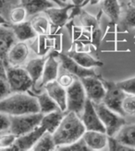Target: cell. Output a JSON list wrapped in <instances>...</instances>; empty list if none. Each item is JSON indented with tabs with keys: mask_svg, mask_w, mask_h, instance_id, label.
<instances>
[{
	"mask_svg": "<svg viewBox=\"0 0 135 151\" xmlns=\"http://www.w3.org/2000/svg\"><path fill=\"white\" fill-rule=\"evenodd\" d=\"M86 131L80 116L73 111H66L65 115L53 133L57 147L69 145L81 139Z\"/></svg>",
	"mask_w": 135,
	"mask_h": 151,
	"instance_id": "1",
	"label": "cell"
},
{
	"mask_svg": "<svg viewBox=\"0 0 135 151\" xmlns=\"http://www.w3.org/2000/svg\"><path fill=\"white\" fill-rule=\"evenodd\" d=\"M0 112L7 115H22L40 112L36 97L26 92H12L0 101Z\"/></svg>",
	"mask_w": 135,
	"mask_h": 151,
	"instance_id": "2",
	"label": "cell"
},
{
	"mask_svg": "<svg viewBox=\"0 0 135 151\" xmlns=\"http://www.w3.org/2000/svg\"><path fill=\"white\" fill-rule=\"evenodd\" d=\"M94 108L98 113L99 118L106 128V133L108 137H115L119 129L126 124L124 116L119 113L110 110L106 106L102 101L101 102H93Z\"/></svg>",
	"mask_w": 135,
	"mask_h": 151,
	"instance_id": "3",
	"label": "cell"
},
{
	"mask_svg": "<svg viewBox=\"0 0 135 151\" xmlns=\"http://www.w3.org/2000/svg\"><path fill=\"white\" fill-rule=\"evenodd\" d=\"M7 82L12 92H27L33 85V81L25 68L20 65L7 67Z\"/></svg>",
	"mask_w": 135,
	"mask_h": 151,
	"instance_id": "4",
	"label": "cell"
},
{
	"mask_svg": "<svg viewBox=\"0 0 135 151\" xmlns=\"http://www.w3.org/2000/svg\"><path fill=\"white\" fill-rule=\"evenodd\" d=\"M43 116L44 114L42 112L27 113L22 115H9L10 125L9 131L17 137L27 134L40 125Z\"/></svg>",
	"mask_w": 135,
	"mask_h": 151,
	"instance_id": "5",
	"label": "cell"
},
{
	"mask_svg": "<svg viewBox=\"0 0 135 151\" xmlns=\"http://www.w3.org/2000/svg\"><path fill=\"white\" fill-rule=\"evenodd\" d=\"M102 80L105 87H106V94H105L102 102L110 110L119 113L122 116H125V113L122 109V103L127 93L118 87L117 82L104 79Z\"/></svg>",
	"mask_w": 135,
	"mask_h": 151,
	"instance_id": "6",
	"label": "cell"
},
{
	"mask_svg": "<svg viewBox=\"0 0 135 151\" xmlns=\"http://www.w3.org/2000/svg\"><path fill=\"white\" fill-rule=\"evenodd\" d=\"M67 111H73L80 115L87 101L85 89L81 80L75 79L67 88Z\"/></svg>",
	"mask_w": 135,
	"mask_h": 151,
	"instance_id": "7",
	"label": "cell"
},
{
	"mask_svg": "<svg viewBox=\"0 0 135 151\" xmlns=\"http://www.w3.org/2000/svg\"><path fill=\"white\" fill-rule=\"evenodd\" d=\"M80 80L85 89L87 99L93 102H101L103 101L106 94V87L100 77H85L80 78Z\"/></svg>",
	"mask_w": 135,
	"mask_h": 151,
	"instance_id": "8",
	"label": "cell"
},
{
	"mask_svg": "<svg viewBox=\"0 0 135 151\" xmlns=\"http://www.w3.org/2000/svg\"><path fill=\"white\" fill-rule=\"evenodd\" d=\"M46 132V130L42 125L37 126L35 129L20 135L15 140L14 144L9 147L7 151H25V150H32L36 142L42 137V135Z\"/></svg>",
	"mask_w": 135,
	"mask_h": 151,
	"instance_id": "9",
	"label": "cell"
},
{
	"mask_svg": "<svg viewBox=\"0 0 135 151\" xmlns=\"http://www.w3.org/2000/svg\"><path fill=\"white\" fill-rule=\"evenodd\" d=\"M81 122L83 124L85 129L88 131H100L106 133V128H105L102 121L99 118L98 113H97L94 105L92 101L87 99L84 109L81 112Z\"/></svg>",
	"mask_w": 135,
	"mask_h": 151,
	"instance_id": "10",
	"label": "cell"
},
{
	"mask_svg": "<svg viewBox=\"0 0 135 151\" xmlns=\"http://www.w3.org/2000/svg\"><path fill=\"white\" fill-rule=\"evenodd\" d=\"M57 56L58 57V61L61 63V66L64 68V70L70 72L75 77L81 78L85 77L97 76L93 68H86V67L81 66L68 55L57 54Z\"/></svg>",
	"mask_w": 135,
	"mask_h": 151,
	"instance_id": "11",
	"label": "cell"
},
{
	"mask_svg": "<svg viewBox=\"0 0 135 151\" xmlns=\"http://www.w3.org/2000/svg\"><path fill=\"white\" fill-rule=\"evenodd\" d=\"M46 91L53 99L59 109L63 111H67V89L58 83V81L53 80L46 83L44 86Z\"/></svg>",
	"mask_w": 135,
	"mask_h": 151,
	"instance_id": "12",
	"label": "cell"
},
{
	"mask_svg": "<svg viewBox=\"0 0 135 151\" xmlns=\"http://www.w3.org/2000/svg\"><path fill=\"white\" fill-rule=\"evenodd\" d=\"M30 54V49L25 42H15L7 55L6 60L11 65H20L25 62Z\"/></svg>",
	"mask_w": 135,
	"mask_h": 151,
	"instance_id": "13",
	"label": "cell"
},
{
	"mask_svg": "<svg viewBox=\"0 0 135 151\" xmlns=\"http://www.w3.org/2000/svg\"><path fill=\"white\" fill-rule=\"evenodd\" d=\"M82 138L91 150H102L106 148L108 144V135L107 133L100 131L86 130Z\"/></svg>",
	"mask_w": 135,
	"mask_h": 151,
	"instance_id": "14",
	"label": "cell"
},
{
	"mask_svg": "<svg viewBox=\"0 0 135 151\" xmlns=\"http://www.w3.org/2000/svg\"><path fill=\"white\" fill-rule=\"evenodd\" d=\"M16 42V36L10 24L0 25V58L6 60L7 55Z\"/></svg>",
	"mask_w": 135,
	"mask_h": 151,
	"instance_id": "15",
	"label": "cell"
},
{
	"mask_svg": "<svg viewBox=\"0 0 135 151\" xmlns=\"http://www.w3.org/2000/svg\"><path fill=\"white\" fill-rule=\"evenodd\" d=\"M20 5L27 10L28 16L44 12L48 9L57 6L51 0H20Z\"/></svg>",
	"mask_w": 135,
	"mask_h": 151,
	"instance_id": "16",
	"label": "cell"
},
{
	"mask_svg": "<svg viewBox=\"0 0 135 151\" xmlns=\"http://www.w3.org/2000/svg\"><path fill=\"white\" fill-rule=\"evenodd\" d=\"M72 7L70 5H66L65 6H54L48 9L47 10L44 11L49 18L50 21L57 27H61L63 26L66 21L69 18V11Z\"/></svg>",
	"mask_w": 135,
	"mask_h": 151,
	"instance_id": "17",
	"label": "cell"
},
{
	"mask_svg": "<svg viewBox=\"0 0 135 151\" xmlns=\"http://www.w3.org/2000/svg\"><path fill=\"white\" fill-rule=\"evenodd\" d=\"M58 67L59 63L54 55H50L46 58L44 64L43 75L41 78V87H44L46 83L56 80L58 77Z\"/></svg>",
	"mask_w": 135,
	"mask_h": 151,
	"instance_id": "18",
	"label": "cell"
},
{
	"mask_svg": "<svg viewBox=\"0 0 135 151\" xmlns=\"http://www.w3.org/2000/svg\"><path fill=\"white\" fill-rule=\"evenodd\" d=\"M65 112L66 111H63L59 109L54 111L46 113V114H44L42 118L40 125H42L46 130V132L53 134L57 130L58 125L60 124L61 121L65 115Z\"/></svg>",
	"mask_w": 135,
	"mask_h": 151,
	"instance_id": "19",
	"label": "cell"
},
{
	"mask_svg": "<svg viewBox=\"0 0 135 151\" xmlns=\"http://www.w3.org/2000/svg\"><path fill=\"white\" fill-rule=\"evenodd\" d=\"M11 28L16 36V39L20 42H26L28 40L33 39L37 35V32L33 29L32 23L29 21H23L19 24H13L11 25Z\"/></svg>",
	"mask_w": 135,
	"mask_h": 151,
	"instance_id": "20",
	"label": "cell"
},
{
	"mask_svg": "<svg viewBox=\"0 0 135 151\" xmlns=\"http://www.w3.org/2000/svg\"><path fill=\"white\" fill-rule=\"evenodd\" d=\"M114 137L123 145L135 149V124H124Z\"/></svg>",
	"mask_w": 135,
	"mask_h": 151,
	"instance_id": "21",
	"label": "cell"
},
{
	"mask_svg": "<svg viewBox=\"0 0 135 151\" xmlns=\"http://www.w3.org/2000/svg\"><path fill=\"white\" fill-rule=\"evenodd\" d=\"M70 57H71L74 61H76L81 66L86 67V68H94V67H100L103 66L104 64L92 57L90 55L85 54V52H70L67 54Z\"/></svg>",
	"mask_w": 135,
	"mask_h": 151,
	"instance_id": "22",
	"label": "cell"
},
{
	"mask_svg": "<svg viewBox=\"0 0 135 151\" xmlns=\"http://www.w3.org/2000/svg\"><path fill=\"white\" fill-rule=\"evenodd\" d=\"M46 61V59L44 57L34 58V59L31 60V61L25 65L24 68L29 73L30 77L32 78V79L33 81V84L38 82V80L42 78Z\"/></svg>",
	"mask_w": 135,
	"mask_h": 151,
	"instance_id": "23",
	"label": "cell"
},
{
	"mask_svg": "<svg viewBox=\"0 0 135 151\" xmlns=\"http://www.w3.org/2000/svg\"><path fill=\"white\" fill-rule=\"evenodd\" d=\"M118 1L119 0H102L101 1L102 10L113 22H117L120 18L121 7Z\"/></svg>",
	"mask_w": 135,
	"mask_h": 151,
	"instance_id": "24",
	"label": "cell"
},
{
	"mask_svg": "<svg viewBox=\"0 0 135 151\" xmlns=\"http://www.w3.org/2000/svg\"><path fill=\"white\" fill-rule=\"evenodd\" d=\"M35 97L39 104L40 112H42L43 114L59 110V107L57 104V102L48 95L46 91H44L38 95H36Z\"/></svg>",
	"mask_w": 135,
	"mask_h": 151,
	"instance_id": "25",
	"label": "cell"
},
{
	"mask_svg": "<svg viewBox=\"0 0 135 151\" xmlns=\"http://www.w3.org/2000/svg\"><path fill=\"white\" fill-rule=\"evenodd\" d=\"M57 148V145L55 143L53 134L49 132H46L36 142L32 150L33 151H51Z\"/></svg>",
	"mask_w": 135,
	"mask_h": 151,
	"instance_id": "26",
	"label": "cell"
},
{
	"mask_svg": "<svg viewBox=\"0 0 135 151\" xmlns=\"http://www.w3.org/2000/svg\"><path fill=\"white\" fill-rule=\"evenodd\" d=\"M27 16H28L27 10L20 4L16 6H14L10 10L9 15V22L11 25L21 23V22L25 21Z\"/></svg>",
	"mask_w": 135,
	"mask_h": 151,
	"instance_id": "27",
	"label": "cell"
},
{
	"mask_svg": "<svg viewBox=\"0 0 135 151\" xmlns=\"http://www.w3.org/2000/svg\"><path fill=\"white\" fill-rule=\"evenodd\" d=\"M31 23L37 33H40V34L49 33L50 23L46 17H43V16L38 15V16L34 17L32 19Z\"/></svg>",
	"mask_w": 135,
	"mask_h": 151,
	"instance_id": "28",
	"label": "cell"
},
{
	"mask_svg": "<svg viewBox=\"0 0 135 151\" xmlns=\"http://www.w3.org/2000/svg\"><path fill=\"white\" fill-rule=\"evenodd\" d=\"M57 150L59 151H90L91 149L86 145L83 138H81L77 141H75L71 144L65 145V146H59L57 147Z\"/></svg>",
	"mask_w": 135,
	"mask_h": 151,
	"instance_id": "29",
	"label": "cell"
},
{
	"mask_svg": "<svg viewBox=\"0 0 135 151\" xmlns=\"http://www.w3.org/2000/svg\"><path fill=\"white\" fill-rule=\"evenodd\" d=\"M122 109L126 115L135 116V95L127 94L122 103Z\"/></svg>",
	"mask_w": 135,
	"mask_h": 151,
	"instance_id": "30",
	"label": "cell"
},
{
	"mask_svg": "<svg viewBox=\"0 0 135 151\" xmlns=\"http://www.w3.org/2000/svg\"><path fill=\"white\" fill-rule=\"evenodd\" d=\"M20 4V0H0V15L9 20V15L14 6Z\"/></svg>",
	"mask_w": 135,
	"mask_h": 151,
	"instance_id": "31",
	"label": "cell"
},
{
	"mask_svg": "<svg viewBox=\"0 0 135 151\" xmlns=\"http://www.w3.org/2000/svg\"><path fill=\"white\" fill-rule=\"evenodd\" d=\"M18 137L13 134L9 131L4 132L0 134V149L6 150L9 147H10L13 144L15 140H16Z\"/></svg>",
	"mask_w": 135,
	"mask_h": 151,
	"instance_id": "32",
	"label": "cell"
},
{
	"mask_svg": "<svg viewBox=\"0 0 135 151\" xmlns=\"http://www.w3.org/2000/svg\"><path fill=\"white\" fill-rule=\"evenodd\" d=\"M108 149L111 151H132L135 150L128 146L123 145L122 143L118 142L114 137H108Z\"/></svg>",
	"mask_w": 135,
	"mask_h": 151,
	"instance_id": "33",
	"label": "cell"
},
{
	"mask_svg": "<svg viewBox=\"0 0 135 151\" xmlns=\"http://www.w3.org/2000/svg\"><path fill=\"white\" fill-rule=\"evenodd\" d=\"M118 87L123 89L127 94L135 95V77L117 82Z\"/></svg>",
	"mask_w": 135,
	"mask_h": 151,
	"instance_id": "34",
	"label": "cell"
},
{
	"mask_svg": "<svg viewBox=\"0 0 135 151\" xmlns=\"http://www.w3.org/2000/svg\"><path fill=\"white\" fill-rule=\"evenodd\" d=\"M123 23L126 27L129 28L135 27V7L129 5L124 15Z\"/></svg>",
	"mask_w": 135,
	"mask_h": 151,
	"instance_id": "35",
	"label": "cell"
},
{
	"mask_svg": "<svg viewBox=\"0 0 135 151\" xmlns=\"http://www.w3.org/2000/svg\"><path fill=\"white\" fill-rule=\"evenodd\" d=\"M57 80L58 81V83L61 86H63L64 88H67L68 87H70L72 83L75 81V78H74V76L72 74H70V72L67 71V73H63V74H61L60 76H59Z\"/></svg>",
	"mask_w": 135,
	"mask_h": 151,
	"instance_id": "36",
	"label": "cell"
},
{
	"mask_svg": "<svg viewBox=\"0 0 135 151\" xmlns=\"http://www.w3.org/2000/svg\"><path fill=\"white\" fill-rule=\"evenodd\" d=\"M9 125H10L9 115L0 112V134L9 131Z\"/></svg>",
	"mask_w": 135,
	"mask_h": 151,
	"instance_id": "37",
	"label": "cell"
},
{
	"mask_svg": "<svg viewBox=\"0 0 135 151\" xmlns=\"http://www.w3.org/2000/svg\"><path fill=\"white\" fill-rule=\"evenodd\" d=\"M10 93L11 91L7 82V79L0 78V101L3 100L7 96H9Z\"/></svg>",
	"mask_w": 135,
	"mask_h": 151,
	"instance_id": "38",
	"label": "cell"
},
{
	"mask_svg": "<svg viewBox=\"0 0 135 151\" xmlns=\"http://www.w3.org/2000/svg\"><path fill=\"white\" fill-rule=\"evenodd\" d=\"M0 78L6 79L7 78V65L6 60L0 58Z\"/></svg>",
	"mask_w": 135,
	"mask_h": 151,
	"instance_id": "39",
	"label": "cell"
},
{
	"mask_svg": "<svg viewBox=\"0 0 135 151\" xmlns=\"http://www.w3.org/2000/svg\"><path fill=\"white\" fill-rule=\"evenodd\" d=\"M6 24H10V23H9V20H7L6 18H4L2 16V15H0V25H6Z\"/></svg>",
	"mask_w": 135,
	"mask_h": 151,
	"instance_id": "40",
	"label": "cell"
},
{
	"mask_svg": "<svg viewBox=\"0 0 135 151\" xmlns=\"http://www.w3.org/2000/svg\"><path fill=\"white\" fill-rule=\"evenodd\" d=\"M70 1L73 3L74 6H81V4H83V2L85 1V0H70Z\"/></svg>",
	"mask_w": 135,
	"mask_h": 151,
	"instance_id": "41",
	"label": "cell"
},
{
	"mask_svg": "<svg viewBox=\"0 0 135 151\" xmlns=\"http://www.w3.org/2000/svg\"><path fill=\"white\" fill-rule=\"evenodd\" d=\"M51 1H53L54 3H56L58 6H66V3L61 2L60 0H51Z\"/></svg>",
	"mask_w": 135,
	"mask_h": 151,
	"instance_id": "42",
	"label": "cell"
},
{
	"mask_svg": "<svg viewBox=\"0 0 135 151\" xmlns=\"http://www.w3.org/2000/svg\"><path fill=\"white\" fill-rule=\"evenodd\" d=\"M129 5L135 7V0H129Z\"/></svg>",
	"mask_w": 135,
	"mask_h": 151,
	"instance_id": "43",
	"label": "cell"
},
{
	"mask_svg": "<svg viewBox=\"0 0 135 151\" xmlns=\"http://www.w3.org/2000/svg\"><path fill=\"white\" fill-rule=\"evenodd\" d=\"M92 1V4H94V3H97V2H101L102 0H91Z\"/></svg>",
	"mask_w": 135,
	"mask_h": 151,
	"instance_id": "44",
	"label": "cell"
},
{
	"mask_svg": "<svg viewBox=\"0 0 135 151\" xmlns=\"http://www.w3.org/2000/svg\"><path fill=\"white\" fill-rule=\"evenodd\" d=\"M61 2H63V3H66V1H68V0H60Z\"/></svg>",
	"mask_w": 135,
	"mask_h": 151,
	"instance_id": "45",
	"label": "cell"
}]
</instances>
